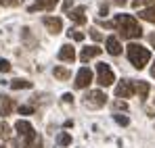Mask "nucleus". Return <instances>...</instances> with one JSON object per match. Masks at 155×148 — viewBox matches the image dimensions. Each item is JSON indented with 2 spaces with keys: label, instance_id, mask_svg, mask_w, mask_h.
<instances>
[{
  "label": "nucleus",
  "instance_id": "1",
  "mask_svg": "<svg viewBox=\"0 0 155 148\" xmlns=\"http://www.w3.org/2000/svg\"><path fill=\"white\" fill-rule=\"evenodd\" d=\"M115 29L120 31V36L124 40H134V38H140L143 36V27L138 25V21L132 17V15H126V13H120L115 15Z\"/></svg>",
  "mask_w": 155,
  "mask_h": 148
},
{
  "label": "nucleus",
  "instance_id": "2",
  "mask_svg": "<svg viewBox=\"0 0 155 148\" xmlns=\"http://www.w3.org/2000/svg\"><path fill=\"white\" fill-rule=\"evenodd\" d=\"M126 52H128V61L136 67V69H145V65L151 61L149 48H145V46H140V44H134V42L128 44Z\"/></svg>",
  "mask_w": 155,
  "mask_h": 148
},
{
  "label": "nucleus",
  "instance_id": "3",
  "mask_svg": "<svg viewBox=\"0 0 155 148\" xmlns=\"http://www.w3.org/2000/svg\"><path fill=\"white\" fill-rule=\"evenodd\" d=\"M113 81H115L113 69H111L107 63H99V65H97V83L103 86V88H107V86H111Z\"/></svg>",
  "mask_w": 155,
  "mask_h": 148
},
{
  "label": "nucleus",
  "instance_id": "4",
  "mask_svg": "<svg viewBox=\"0 0 155 148\" xmlns=\"http://www.w3.org/2000/svg\"><path fill=\"white\" fill-rule=\"evenodd\" d=\"M84 102H86V106H90V109H101V106H105V102H107V94L101 92V90H92V92L86 94Z\"/></svg>",
  "mask_w": 155,
  "mask_h": 148
},
{
  "label": "nucleus",
  "instance_id": "5",
  "mask_svg": "<svg viewBox=\"0 0 155 148\" xmlns=\"http://www.w3.org/2000/svg\"><path fill=\"white\" fill-rule=\"evenodd\" d=\"M15 129H17V136L19 138H23L25 142H29V140H34L38 134L34 131V127H31V123L29 121H23V119H19L17 123H15Z\"/></svg>",
  "mask_w": 155,
  "mask_h": 148
},
{
  "label": "nucleus",
  "instance_id": "6",
  "mask_svg": "<svg viewBox=\"0 0 155 148\" xmlns=\"http://www.w3.org/2000/svg\"><path fill=\"white\" fill-rule=\"evenodd\" d=\"M92 83V71L88 69V67H82L76 75V81H74V86H76L78 90H84V88H88Z\"/></svg>",
  "mask_w": 155,
  "mask_h": 148
},
{
  "label": "nucleus",
  "instance_id": "7",
  "mask_svg": "<svg viewBox=\"0 0 155 148\" xmlns=\"http://www.w3.org/2000/svg\"><path fill=\"white\" fill-rule=\"evenodd\" d=\"M132 94H134L132 79H122V81L115 86V96H117V98H130Z\"/></svg>",
  "mask_w": 155,
  "mask_h": 148
},
{
  "label": "nucleus",
  "instance_id": "8",
  "mask_svg": "<svg viewBox=\"0 0 155 148\" xmlns=\"http://www.w3.org/2000/svg\"><path fill=\"white\" fill-rule=\"evenodd\" d=\"M59 58L65 61V63H74L76 61V48L71 44H63L61 50H59Z\"/></svg>",
  "mask_w": 155,
  "mask_h": 148
},
{
  "label": "nucleus",
  "instance_id": "9",
  "mask_svg": "<svg viewBox=\"0 0 155 148\" xmlns=\"http://www.w3.org/2000/svg\"><path fill=\"white\" fill-rule=\"evenodd\" d=\"M42 23L46 25V29H48L51 33H59V31L63 29V21H61L59 17H44Z\"/></svg>",
  "mask_w": 155,
  "mask_h": 148
},
{
  "label": "nucleus",
  "instance_id": "10",
  "mask_svg": "<svg viewBox=\"0 0 155 148\" xmlns=\"http://www.w3.org/2000/svg\"><path fill=\"white\" fill-rule=\"evenodd\" d=\"M105 46H107V52H109L111 56H117V54L122 52V44H120V40H117L115 36H109V38L105 40Z\"/></svg>",
  "mask_w": 155,
  "mask_h": 148
},
{
  "label": "nucleus",
  "instance_id": "11",
  "mask_svg": "<svg viewBox=\"0 0 155 148\" xmlns=\"http://www.w3.org/2000/svg\"><path fill=\"white\" fill-rule=\"evenodd\" d=\"M103 50L99 48V46H86V48H82V52H80V61L82 63H88L90 58H94V56H99Z\"/></svg>",
  "mask_w": 155,
  "mask_h": 148
},
{
  "label": "nucleus",
  "instance_id": "12",
  "mask_svg": "<svg viewBox=\"0 0 155 148\" xmlns=\"http://www.w3.org/2000/svg\"><path fill=\"white\" fill-rule=\"evenodd\" d=\"M132 88H134V92L138 94V98H143V100L149 96V90H151L149 81H132Z\"/></svg>",
  "mask_w": 155,
  "mask_h": 148
},
{
  "label": "nucleus",
  "instance_id": "13",
  "mask_svg": "<svg viewBox=\"0 0 155 148\" xmlns=\"http://www.w3.org/2000/svg\"><path fill=\"white\" fill-rule=\"evenodd\" d=\"M69 19H71L76 25H84V23H86V8H84V6L74 8V11L69 13Z\"/></svg>",
  "mask_w": 155,
  "mask_h": 148
},
{
  "label": "nucleus",
  "instance_id": "14",
  "mask_svg": "<svg viewBox=\"0 0 155 148\" xmlns=\"http://www.w3.org/2000/svg\"><path fill=\"white\" fill-rule=\"evenodd\" d=\"M57 6V0H36L34 6H29V13L34 11H52Z\"/></svg>",
  "mask_w": 155,
  "mask_h": 148
},
{
  "label": "nucleus",
  "instance_id": "15",
  "mask_svg": "<svg viewBox=\"0 0 155 148\" xmlns=\"http://www.w3.org/2000/svg\"><path fill=\"white\" fill-rule=\"evenodd\" d=\"M0 100H2V104H0V115L2 117H8L11 115V111H13V106H15V102H13V98H8V96H0Z\"/></svg>",
  "mask_w": 155,
  "mask_h": 148
},
{
  "label": "nucleus",
  "instance_id": "16",
  "mask_svg": "<svg viewBox=\"0 0 155 148\" xmlns=\"http://www.w3.org/2000/svg\"><path fill=\"white\" fill-rule=\"evenodd\" d=\"M11 88L13 90H27V88H31V81H27V79H13Z\"/></svg>",
  "mask_w": 155,
  "mask_h": 148
},
{
  "label": "nucleus",
  "instance_id": "17",
  "mask_svg": "<svg viewBox=\"0 0 155 148\" xmlns=\"http://www.w3.org/2000/svg\"><path fill=\"white\" fill-rule=\"evenodd\" d=\"M52 73H54L57 79H61V81H65V79H69V77H71V73H69L65 67H54V69H52Z\"/></svg>",
  "mask_w": 155,
  "mask_h": 148
},
{
  "label": "nucleus",
  "instance_id": "18",
  "mask_svg": "<svg viewBox=\"0 0 155 148\" xmlns=\"http://www.w3.org/2000/svg\"><path fill=\"white\" fill-rule=\"evenodd\" d=\"M138 17L145 19V21H149V23H155V8H145V11H140Z\"/></svg>",
  "mask_w": 155,
  "mask_h": 148
},
{
  "label": "nucleus",
  "instance_id": "19",
  "mask_svg": "<svg viewBox=\"0 0 155 148\" xmlns=\"http://www.w3.org/2000/svg\"><path fill=\"white\" fill-rule=\"evenodd\" d=\"M23 148H42V138H40V136H36L34 140L25 142V144H23Z\"/></svg>",
  "mask_w": 155,
  "mask_h": 148
},
{
  "label": "nucleus",
  "instance_id": "20",
  "mask_svg": "<svg viewBox=\"0 0 155 148\" xmlns=\"http://www.w3.org/2000/svg\"><path fill=\"white\" fill-rule=\"evenodd\" d=\"M153 4H155V0H134V2H132L134 8H140V6H149V8H153Z\"/></svg>",
  "mask_w": 155,
  "mask_h": 148
},
{
  "label": "nucleus",
  "instance_id": "21",
  "mask_svg": "<svg viewBox=\"0 0 155 148\" xmlns=\"http://www.w3.org/2000/svg\"><path fill=\"white\" fill-rule=\"evenodd\" d=\"M57 142H59L61 146H69V144H71V136H69V134H59Z\"/></svg>",
  "mask_w": 155,
  "mask_h": 148
},
{
  "label": "nucleus",
  "instance_id": "22",
  "mask_svg": "<svg viewBox=\"0 0 155 148\" xmlns=\"http://www.w3.org/2000/svg\"><path fill=\"white\" fill-rule=\"evenodd\" d=\"M67 36H69L71 40H76V42H82V40H84V33H82V31H78V29H69V31H67Z\"/></svg>",
  "mask_w": 155,
  "mask_h": 148
},
{
  "label": "nucleus",
  "instance_id": "23",
  "mask_svg": "<svg viewBox=\"0 0 155 148\" xmlns=\"http://www.w3.org/2000/svg\"><path fill=\"white\" fill-rule=\"evenodd\" d=\"M0 136H2V140H11V127L6 123L0 125Z\"/></svg>",
  "mask_w": 155,
  "mask_h": 148
},
{
  "label": "nucleus",
  "instance_id": "24",
  "mask_svg": "<svg viewBox=\"0 0 155 148\" xmlns=\"http://www.w3.org/2000/svg\"><path fill=\"white\" fill-rule=\"evenodd\" d=\"M113 119H115V123L117 125H128L130 119L126 117V115H113Z\"/></svg>",
  "mask_w": 155,
  "mask_h": 148
},
{
  "label": "nucleus",
  "instance_id": "25",
  "mask_svg": "<svg viewBox=\"0 0 155 148\" xmlns=\"http://www.w3.org/2000/svg\"><path fill=\"white\" fill-rule=\"evenodd\" d=\"M90 38H92L94 42H101V40H103V36H101V31H99L97 27H92V29H90Z\"/></svg>",
  "mask_w": 155,
  "mask_h": 148
},
{
  "label": "nucleus",
  "instance_id": "26",
  "mask_svg": "<svg viewBox=\"0 0 155 148\" xmlns=\"http://www.w3.org/2000/svg\"><path fill=\"white\" fill-rule=\"evenodd\" d=\"M0 71H2V73H8V71H11V63H8L6 58H0Z\"/></svg>",
  "mask_w": 155,
  "mask_h": 148
},
{
  "label": "nucleus",
  "instance_id": "27",
  "mask_svg": "<svg viewBox=\"0 0 155 148\" xmlns=\"http://www.w3.org/2000/svg\"><path fill=\"white\" fill-rule=\"evenodd\" d=\"M0 4H4V6H19V4H23V0H0Z\"/></svg>",
  "mask_w": 155,
  "mask_h": 148
},
{
  "label": "nucleus",
  "instance_id": "28",
  "mask_svg": "<svg viewBox=\"0 0 155 148\" xmlns=\"http://www.w3.org/2000/svg\"><path fill=\"white\" fill-rule=\"evenodd\" d=\"M31 113H34V106H27V104L19 106V115H31Z\"/></svg>",
  "mask_w": 155,
  "mask_h": 148
},
{
  "label": "nucleus",
  "instance_id": "29",
  "mask_svg": "<svg viewBox=\"0 0 155 148\" xmlns=\"http://www.w3.org/2000/svg\"><path fill=\"white\" fill-rule=\"evenodd\" d=\"M113 106H115V109H122V111H126V109H128V104H126L124 100H115V102H113Z\"/></svg>",
  "mask_w": 155,
  "mask_h": 148
},
{
  "label": "nucleus",
  "instance_id": "30",
  "mask_svg": "<svg viewBox=\"0 0 155 148\" xmlns=\"http://www.w3.org/2000/svg\"><path fill=\"white\" fill-rule=\"evenodd\" d=\"M71 4H74V0H65V2H63V11H69Z\"/></svg>",
  "mask_w": 155,
  "mask_h": 148
},
{
  "label": "nucleus",
  "instance_id": "31",
  "mask_svg": "<svg viewBox=\"0 0 155 148\" xmlns=\"http://www.w3.org/2000/svg\"><path fill=\"white\" fill-rule=\"evenodd\" d=\"M63 100H65V102H74V96L67 92V94H63Z\"/></svg>",
  "mask_w": 155,
  "mask_h": 148
},
{
  "label": "nucleus",
  "instance_id": "32",
  "mask_svg": "<svg viewBox=\"0 0 155 148\" xmlns=\"http://www.w3.org/2000/svg\"><path fill=\"white\" fill-rule=\"evenodd\" d=\"M105 15H107V4H103V6H101V17H105Z\"/></svg>",
  "mask_w": 155,
  "mask_h": 148
},
{
  "label": "nucleus",
  "instance_id": "33",
  "mask_svg": "<svg viewBox=\"0 0 155 148\" xmlns=\"http://www.w3.org/2000/svg\"><path fill=\"white\" fill-rule=\"evenodd\" d=\"M149 42H151V44L155 46V33H151V36H149Z\"/></svg>",
  "mask_w": 155,
  "mask_h": 148
},
{
  "label": "nucleus",
  "instance_id": "34",
  "mask_svg": "<svg viewBox=\"0 0 155 148\" xmlns=\"http://www.w3.org/2000/svg\"><path fill=\"white\" fill-rule=\"evenodd\" d=\"M126 2H128V0H115V4H120V6H124Z\"/></svg>",
  "mask_w": 155,
  "mask_h": 148
},
{
  "label": "nucleus",
  "instance_id": "35",
  "mask_svg": "<svg viewBox=\"0 0 155 148\" xmlns=\"http://www.w3.org/2000/svg\"><path fill=\"white\" fill-rule=\"evenodd\" d=\"M151 75L155 77V63H153V67H151Z\"/></svg>",
  "mask_w": 155,
  "mask_h": 148
},
{
  "label": "nucleus",
  "instance_id": "36",
  "mask_svg": "<svg viewBox=\"0 0 155 148\" xmlns=\"http://www.w3.org/2000/svg\"><path fill=\"white\" fill-rule=\"evenodd\" d=\"M0 148H4V146H0Z\"/></svg>",
  "mask_w": 155,
  "mask_h": 148
}]
</instances>
